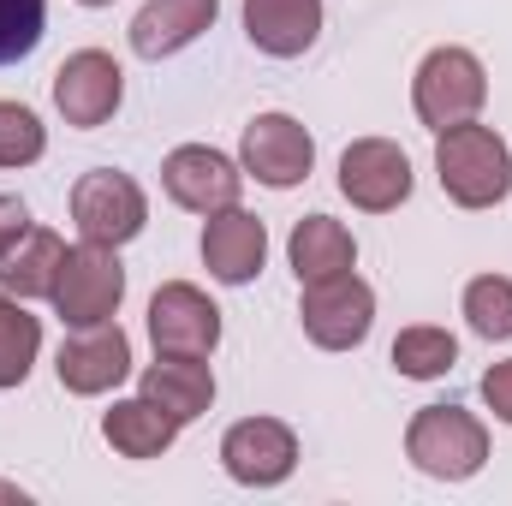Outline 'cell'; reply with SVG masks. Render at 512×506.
<instances>
[{
    "label": "cell",
    "mask_w": 512,
    "mask_h": 506,
    "mask_svg": "<svg viewBox=\"0 0 512 506\" xmlns=\"http://www.w3.org/2000/svg\"><path fill=\"white\" fill-rule=\"evenodd\" d=\"M435 173L459 209H495L512 191V149L495 126L465 120V126L435 131Z\"/></svg>",
    "instance_id": "1"
},
{
    "label": "cell",
    "mask_w": 512,
    "mask_h": 506,
    "mask_svg": "<svg viewBox=\"0 0 512 506\" xmlns=\"http://www.w3.org/2000/svg\"><path fill=\"white\" fill-rule=\"evenodd\" d=\"M405 453L435 483H465L489 465V429L465 405H423L405 429Z\"/></svg>",
    "instance_id": "2"
},
{
    "label": "cell",
    "mask_w": 512,
    "mask_h": 506,
    "mask_svg": "<svg viewBox=\"0 0 512 506\" xmlns=\"http://www.w3.org/2000/svg\"><path fill=\"white\" fill-rule=\"evenodd\" d=\"M489 102V72L471 48H435L423 54L417 78H411V108L429 131H447V126H465L477 120Z\"/></svg>",
    "instance_id": "3"
},
{
    "label": "cell",
    "mask_w": 512,
    "mask_h": 506,
    "mask_svg": "<svg viewBox=\"0 0 512 506\" xmlns=\"http://www.w3.org/2000/svg\"><path fill=\"white\" fill-rule=\"evenodd\" d=\"M72 227L84 245H108L120 251L131 245L143 227H149V197L131 173H114V167H96L72 185Z\"/></svg>",
    "instance_id": "4"
},
{
    "label": "cell",
    "mask_w": 512,
    "mask_h": 506,
    "mask_svg": "<svg viewBox=\"0 0 512 506\" xmlns=\"http://www.w3.org/2000/svg\"><path fill=\"white\" fill-rule=\"evenodd\" d=\"M54 310L66 328H96V322H114L120 298H126V268L120 251L108 245H72L60 274H54Z\"/></svg>",
    "instance_id": "5"
},
{
    "label": "cell",
    "mask_w": 512,
    "mask_h": 506,
    "mask_svg": "<svg viewBox=\"0 0 512 506\" xmlns=\"http://www.w3.org/2000/svg\"><path fill=\"white\" fill-rule=\"evenodd\" d=\"M298 322L310 334V346L322 352H352L370 340L376 328V292L358 274H334V280H310L298 298Z\"/></svg>",
    "instance_id": "6"
},
{
    "label": "cell",
    "mask_w": 512,
    "mask_h": 506,
    "mask_svg": "<svg viewBox=\"0 0 512 506\" xmlns=\"http://www.w3.org/2000/svg\"><path fill=\"white\" fill-rule=\"evenodd\" d=\"M120 102H126V72H120L114 54L78 48V54L60 60V72H54V108H60L66 126H78V131L108 126L120 114Z\"/></svg>",
    "instance_id": "7"
},
{
    "label": "cell",
    "mask_w": 512,
    "mask_h": 506,
    "mask_svg": "<svg viewBox=\"0 0 512 506\" xmlns=\"http://www.w3.org/2000/svg\"><path fill=\"white\" fill-rule=\"evenodd\" d=\"M239 167H245V179L268 185V191H292L316 167V137L292 114H256L239 137Z\"/></svg>",
    "instance_id": "8"
},
{
    "label": "cell",
    "mask_w": 512,
    "mask_h": 506,
    "mask_svg": "<svg viewBox=\"0 0 512 506\" xmlns=\"http://www.w3.org/2000/svg\"><path fill=\"white\" fill-rule=\"evenodd\" d=\"M149 340L155 352H173V358H209L221 346V310L209 304L203 286L167 280L149 298Z\"/></svg>",
    "instance_id": "9"
},
{
    "label": "cell",
    "mask_w": 512,
    "mask_h": 506,
    "mask_svg": "<svg viewBox=\"0 0 512 506\" xmlns=\"http://www.w3.org/2000/svg\"><path fill=\"white\" fill-rule=\"evenodd\" d=\"M161 191L191 209V215H215V209H233L239 191H245V167L227 161L221 149L209 143H179L167 161H161Z\"/></svg>",
    "instance_id": "10"
},
{
    "label": "cell",
    "mask_w": 512,
    "mask_h": 506,
    "mask_svg": "<svg viewBox=\"0 0 512 506\" xmlns=\"http://www.w3.org/2000/svg\"><path fill=\"white\" fill-rule=\"evenodd\" d=\"M221 465L245 489H280L298 471V435L280 417H245L221 435Z\"/></svg>",
    "instance_id": "11"
},
{
    "label": "cell",
    "mask_w": 512,
    "mask_h": 506,
    "mask_svg": "<svg viewBox=\"0 0 512 506\" xmlns=\"http://www.w3.org/2000/svg\"><path fill=\"white\" fill-rule=\"evenodd\" d=\"M340 191H346V203L364 209V215L399 209V203L411 197V155H405L399 143H387V137H358V143H346V155H340Z\"/></svg>",
    "instance_id": "12"
},
{
    "label": "cell",
    "mask_w": 512,
    "mask_h": 506,
    "mask_svg": "<svg viewBox=\"0 0 512 506\" xmlns=\"http://www.w3.org/2000/svg\"><path fill=\"white\" fill-rule=\"evenodd\" d=\"M54 376L66 393L78 399H96V393H114L131 376V340L120 322H96V328H78L60 358H54Z\"/></svg>",
    "instance_id": "13"
},
{
    "label": "cell",
    "mask_w": 512,
    "mask_h": 506,
    "mask_svg": "<svg viewBox=\"0 0 512 506\" xmlns=\"http://www.w3.org/2000/svg\"><path fill=\"white\" fill-rule=\"evenodd\" d=\"M268 262V227L256 221L251 209H215L203 221V268L221 280V286H251Z\"/></svg>",
    "instance_id": "14"
},
{
    "label": "cell",
    "mask_w": 512,
    "mask_h": 506,
    "mask_svg": "<svg viewBox=\"0 0 512 506\" xmlns=\"http://www.w3.org/2000/svg\"><path fill=\"white\" fill-rule=\"evenodd\" d=\"M215 18H221V0H143L131 18V54L167 60V54L191 48Z\"/></svg>",
    "instance_id": "15"
},
{
    "label": "cell",
    "mask_w": 512,
    "mask_h": 506,
    "mask_svg": "<svg viewBox=\"0 0 512 506\" xmlns=\"http://www.w3.org/2000/svg\"><path fill=\"white\" fill-rule=\"evenodd\" d=\"M143 399H155L179 429L197 423L209 405H215V370L203 358H173V352H155V364L143 370Z\"/></svg>",
    "instance_id": "16"
},
{
    "label": "cell",
    "mask_w": 512,
    "mask_h": 506,
    "mask_svg": "<svg viewBox=\"0 0 512 506\" xmlns=\"http://www.w3.org/2000/svg\"><path fill=\"white\" fill-rule=\"evenodd\" d=\"M322 30V0H245V36L274 60H298Z\"/></svg>",
    "instance_id": "17"
},
{
    "label": "cell",
    "mask_w": 512,
    "mask_h": 506,
    "mask_svg": "<svg viewBox=\"0 0 512 506\" xmlns=\"http://www.w3.org/2000/svg\"><path fill=\"white\" fill-rule=\"evenodd\" d=\"M102 435H108V447L120 453V459H161L173 441H179V423L155 405V399H114L108 411H102Z\"/></svg>",
    "instance_id": "18"
},
{
    "label": "cell",
    "mask_w": 512,
    "mask_h": 506,
    "mask_svg": "<svg viewBox=\"0 0 512 506\" xmlns=\"http://www.w3.org/2000/svg\"><path fill=\"white\" fill-rule=\"evenodd\" d=\"M286 256H292V274H298V286H310V280L352 274L358 245H352V233H346L334 215H304V221L292 227V239H286Z\"/></svg>",
    "instance_id": "19"
},
{
    "label": "cell",
    "mask_w": 512,
    "mask_h": 506,
    "mask_svg": "<svg viewBox=\"0 0 512 506\" xmlns=\"http://www.w3.org/2000/svg\"><path fill=\"white\" fill-rule=\"evenodd\" d=\"M60 262H66V245H60V233H48V227H30L12 251L0 256V292H12V298H48L54 292V274H60Z\"/></svg>",
    "instance_id": "20"
},
{
    "label": "cell",
    "mask_w": 512,
    "mask_h": 506,
    "mask_svg": "<svg viewBox=\"0 0 512 506\" xmlns=\"http://www.w3.org/2000/svg\"><path fill=\"white\" fill-rule=\"evenodd\" d=\"M42 352V322L24 310V298L0 292V387H24Z\"/></svg>",
    "instance_id": "21"
},
{
    "label": "cell",
    "mask_w": 512,
    "mask_h": 506,
    "mask_svg": "<svg viewBox=\"0 0 512 506\" xmlns=\"http://www.w3.org/2000/svg\"><path fill=\"white\" fill-rule=\"evenodd\" d=\"M459 364V340L447 334V328H429V322H417V328H405L399 340H393V370L411 381H435L447 376Z\"/></svg>",
    "instance_id": "22"
},
{
    "label": "cell",
    "mask_w": 512,
    "mask_h": 506,
    "mask_svg": "<svg viewBox=\"0 0 512 506\" xmlns=\"http://www.w3.org/2000/svg\"><path fill=\"white\" fill-rule=\"evenodd\" d=\"M465 322L483 340H512V280L507 274H477L465 286Z\"/></svg>",
    "instance_id": "23"
},
{
    "label": "cell",
    "mask_w": 512,
    "mask_h": 506,
    "mask_svg": "<svg viewBox=\"0 0 512 506\" xmlns=\"http://www.w3.org/2000/svg\"><path fill=\"white\" fill-rule=\"evenodd\" d=\"M42 30H48V0H0V66L30 60Z\"/></svg>",
    "instance_id": "24"
},
{
    "label": "cell",
    "mask_w": 512,
    "mask_h": 506,
    "mask_svg": "<svg viewBox=\"0 0 512 506\" xmlns=\"http://www.w3.org/2000/svg\"><path fill=\"white\" fill-rule=\"evenodd\" d=\"M42 149H48L42 120L24 102H0V167H30L42 161Z\"/></svg>",
    "instance_id": "25"
},
{
    "label": "cell",
    "mask_w": 512,
    "mask_h": 506,
    "mask_svg": "<svg viewBox=\"0 0 512 506\" xmlns=\"http://www.w3.org/2000/svg\"><path fill=\"white\" fill-rule=\"evenodd\" d=\"M483 405H489L501 423H512V358L483 370Z\"/></svg>",
    "instance_id": "26"
},
{
    "label": "cell",
    "mask_w": 512,
    "mask_h": 506,
    "mask_svg": "<svg viewBox=\"0 0 512 506\" xmlns=\"http://www.w3.org/2000/svg\"><path fill=\"white\" fill-rule=\"evenodd\" d=\"M24 233H30V209H24L18 197H6V191H0V256L12 251Z\"/></svg>",
    "instance_id": "27"
},
{
    "label": "cell",
    "mask_w": 512,
    "mask_h": 506,
    "mask_svg": "<svg viewBox=\"0 0 512 506\" xmlns=\"http://www.w3.org/2000/svg\"><path fill=\"white\" fill-rule=\"evenodd\" d=\"M78 6H114V0H78Z\"/></svg>",
    "instance_id": "28"
}]
</instances>
